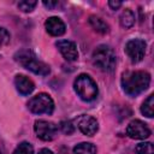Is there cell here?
Listing matches in <instances>:
<instances>
[{"label":"cell","mask_w":154,"mask_h":154,"mask_svg":"<svg viewBox=\"0 0 154 154\" xmlns=\"http://www.w3.org/2000/svg\"><path fill=\"white\" fill-rule=\"evenodd\" d=\"M108 5H109V7H111V8L117 10V8H119V7L122 6V2H120V1H109V2H108Z\"/></svg>","instance_id":"cell-23"},{"label":"cell","mask_w":154,"mask_h":154,"mask_svg":"<svg viewBox=\"0 0 154 154\" xmlns=\"http://www.w3.org/2000/svg\"><path fill=\"white\" fill-rule=\"evenodd\" d=\"M55 46L58 47L59 52L67 61H75L78 59V51L75 42L69 40H59L57 41Z\"/></svg>","instance_id":"cell-9"},{"label":"cell","mask_w":154,"mask_h":154,"mask_svg":"<svg viewBox=\"0 0 154 154\" xmlns=\"http://www.w3.org/2000/svg\"><path fill=\"white\" fill-rule=\"evenodd\" d=\"M37 5L36 1H31V0H24V1H19L18 2V8L22 10L23 12H31L35 6Z\"/></svg>","instance_id":"cell-19"},{"label":"cell","mask_w":154,"mask_h":154,"mask_svg":"<svg viewBox=\"0 0 154 154\" xmlns=\"http://www.w3.org/2000/svg\"><path fill=\"white\" fill-rule=\"evenodd\" d=\"M136 154H153V144L150 142H142L136 146Z\"/></svg>","instance_id":"cell-18"},{"label":"cell","mask_w":154,"mask_h":154,"mask_svg":"<svg viewBox=\"0 0 154 154\" xmlns=\"http://www.w3.org/2000/svg\"><path fill=\"white\" fill-rule=\"evenodd\" d=\"M38 154H54L51 149H48V148H42L40 152H38Z\"/></svg>","instance_id":"cell-24"},{"label":"cell","mask_w":154,"mask_h":154,"mask_svg":"<svg viewBox=\"0 0 154 154\" xmlns=\"http://www.w3.org/2000/svg\"><path fill=\"white\" fill-rule=\"evenodd\" d=\"M146 42L141 38H134L128 41L125 45V53L132 63H138L144 58L146 54Z\"/></svg>","instance_id":"cell-6"},{"label":"cell","mask_w":154,"mask_h":154,"mask_svg":"<svg viewBox=\"0 0 154 154\" xmlns=\"http://www.w3.org/2000/svg\"><path fill=\"white\" fill-rule=\"evenodd\" d=\"M10 38H11L10 32H8L5 28H0V48H1L2 46L7 45V43L10 42Z\"/></svg>","instance_id":"cell-20"},{"label":"cell","mask_w":154,"mask_h":154,"mask_svg":"<svg viewBox=\"0 0 154 154\" xmlns=\"http://www.w3.org/2000/svg\"><path fill=\"white\" fill-rule=\"evenodd\" d=\"M14 85H16V89L22 95H29L35 89L34 82L30 78H28L26 76H24V75H17L16 76V78H14Z\"/></svg>","instance_id":"cell-12"},{"label":"cell","mask_w":154,"mask_h":154,"mask_svg":"<svg viewBox=\"0 0 154 154\" xmlns=\"http://www.w3.org/2000/svg\"><path fill=\"white\" fill-rule=\"evenodd\" d=\"M34 130L36 132V136L42 140V141H52L58 131V128L54 123L48 122V120H36L34 125Z\"/></svg>","instance_id":"cell-7"},{"label":"cell","mask_w":154,"mask_h":154,"mask_svg":"<svg viewBox=\"0 0 154 154\" xmlns=\"http://www.w3.org/2000/svg\"><path fill=\"white\" fill-rule=\"evenodd\" d=\"M153 106H154V96L150 94V95L144 100V102H143L142 106H141V112H142V114H144V116L148 117V118H152L153 114H154Z\"/></svg>","instance_id":"cell-16"},{"label":"cell","mask_w":154,"mask_h":154,"mask_svg":"<svg viewBox=\"0 0 154 154\" xmlns=\"http://www.w3.org/2000/svg\"><path fill=\"white\" fill-rule=\"evenodd\" d=\"M12 154H34V148L29 142H22Z\"/></svg>","instance_id":"cell-17"},{"label":"cell","mask_w":154,"mask_h":154,"mask_svg":"<svg viewBox=\"0 0 154 154\" xmlns=\"http://www.w3.org/2000/svg\"><path fill=\"white\" fill-rule=\"evenodd\" d=\"M73 153L75 154H96V147L93 143L82 142L73 148Z\"/></svg>","instance_id":"cell-15"},{"label":"cell","mask_w":154,"mask_h":154,"mask_svg":"<svg viewBox=\"0 0 154 154\" xmlns=\"http://www.w3.org/2000/svg\"><path fill=\"white\" fill-rule=\"evenodd\" d=\"M60 128H61V131H63L64 134H66V135L72 134V132H73V130H75V128H73V125H72V123H71L70 120L61 122Z\"/></svg>","instance_id":"cell-21"},{"label":"cell","mask_w":154,"mask_h":154,"mask_svg":"<svg viewBox=\"0 0 154 154\" xmlns=\"http://www.w3.org/2000/svg\"><path fill=\"white\" fill-rule=\"evenodd\" d=\"M91 60L97 69L105 72H112L116 69V64H117V57L114 51L106 45H101L96 47V49L93 52Z\"/></svg>","instance_id":"cell-3"},{"label":"cell","mask_w":154,"mask_h":154,"mask_svg":"<svg viewBox=\"0 0 154 154\" xmlns=\"http://www.w3.org/2000/svg\"><path fill=\"white\" fill-rule=\"evenodd\" d=\"M45 26L47 32L52 36H61L66 30L65 23L59 17H49L46 20Z\"/></svg>","instance_id":"cell-11"},{"label":"cell","mask_w":154,"mask_h":154,"mask_svg":"<svg viewBox=\"0 0 154 154\" xmlns=\"http://www.w3.org/2000/svg\"><path fill=\"white\" fill-rule=\"evenodd\" d=\"M89 24L91 25V28H93L95 31H97V32H100V34H106V32H108V24H107L103 19H101L100 17L90 16V17H89Z\"/></svg>","instance_id":"cell-13"},{"label":"cell","mask_w":154,"mask_h":154,"mask_svg":"<svg viewBox=\"0 0 154 154\" xmlns=\"http://www.w3.org/2000/svg\"><path fill=\"white\" fill-rule=\"evenodd\" d=\"M28 108L36 114H42V113L52 114L54 111V102L48 94L40 93L29 100Z\"/></svg>","instance_id":"cell-5"},{"label":"cell","mask_w":154,"mask_h":154,"mask_svg":"<svg viewBox=\"0 0 154 154\" xmlns=\"http://www.w3.org/2000/svg\"><path fill=\"white\" fill-rule=\"evenodd\" d=\"M14 59L23 67H25L26 70H29L36 75L47 76L51 72L49 66L46 63L38 60V58L35 55V53L30 49H22L19 52H17L14 55Z\"/></svg>","instance_id":"cell-2"},{"label":"cell","mask_w":154,"mask_h":154,"mask_svg":"<svg viewBox=\"0 0 154 154\" xmlns=\"http://www.w3.org/2000/svg\"><path fill=\"white\" fill-rule=\"evenodd\" d=\"M120 25L125 29H129L135 23V14L130 8H125L120 14Z\"/></svg>","instance_id":"cell-14"},{"label":"cell","mask_w":154,"mask_h":154,"mask_svg":"<svg viewBox=\"0 0 154 154\" xmlns=\"http://www.w3.org/2000/svg\"><path fill=\"white\" fill-rule=\"evenodd\" d=\"M43 5L47 7V8H54L55 6L59 5L58 1H43Z\"/></svg>","instance_id":"cell-22"},{"label":"cell","mask_w":154,"mask_h":154,"mask_svg":"<svg viewBox=\"0 0 154 154\" xmlns=\"http://www.w3.org/2000/svg\"><path fill=\"white\" fill-rule=\"evenodd\" d=\"M77 125H78V129L81 130V132L87 136H94L99 130L97 120L91 116H85V114L81 116L78 118Z\"/></svg>","instance_id":"cell-10"},{"label":"cell","mask_w":154,"mask_h":154,"mask_svg":"<svg viewBox=\"0 0 154 154\" xmlns=\"http://www.w3.org/2000/svg\"><path fill=\"white\" fill-rule=\"evenodd\" d=\"M126 134L129 137L135 138V140H144L147 137H149L150 135V130L147 126L146 123L135 119L132 122L129 123L128 128H126Z\"/></svg>","instance_id":"cell-8"},{"label":"cell","mask_w":154,"mask_h":154,"mask_svg":"<svg viewBox=\"0 0 154 154\" xmlns=\"http://www.w3.org/2000/svg\"><path fill=\"white\" fill-rule=\"evenodd\" d=\"M150 83V76L146 71H128L122 76V87L129 96H137Z\"/></svg>","instance_id":"cell-1"},{"label":"cell","mask_w":154,"mask_h":154,"mask_svg":"<svg viewBox=\"0 0 154 154\" xmlns=\"http://www.w3.org/2000/svg\"><path fill=\"white\" fill-rule=\"evenodd\" d=\"M75 91L83 101H93L96 99L99 89L94 79L88 75H79L73 83Z\"/></svg>","instance_id":"cell-4"}]
</instances>
